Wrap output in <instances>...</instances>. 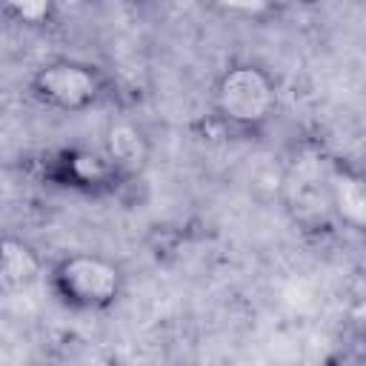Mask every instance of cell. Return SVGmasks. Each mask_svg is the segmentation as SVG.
<instances>
[{
	"label": "cell",
	"instance_id": "6da1fadb",
	"mask_svg": "<svg viewBox=\"0 0 366 366\" xmlns=\"http://www.w3.org/2000/svg\"><path fill=\"white\" fill-rule=\"evenodd\" d=\"M280 89L269 69L252 60H232L212 86L214 120L237 137L260 134L277 114Z\"/></svg>",
	"mask_w": 366,
	"mask_h": 366
},
{
	"label": "cell",
	"instance_id": "7a4b0ae2",
	"mask_svg": "<svg viewBox=\"0 0 366 366\" xmlns=\"http://www.w3.org/2000/svg\"><path fill=\"white\" fill-rule=\"evenodd\" d=\"M46 280L60 306L83 315H97L112 309L123 289L126 274L120 263L100 252H69L51 260Z\"/></svg>",
	"mask_w": 366,
	"mask_h": 366
},
{
	"label": "cell",
	"instance_id": "3957f363",
	"mask_svg": "<svg viewBox=\"0 0 366 366\" xmlns=\"http://www.w3.org/2000/svg\"><path fill=\"white\" fill-rule=\"evenodd\" d=\"M29 94L49 112L83 114L112 97V80L89 60L49 57L29 74Z\"/></svg>",
	"mask_w": 366,
	"mask_h": 366
},
{
	"label": "cell",
	"instance_id": "277c9868",
	"mask_svg": "<svg viewBox=\"0 0 366 366\" xmlns=\"http://www.w3.org/2000/svg\"><path fill=\"white\" fill-rule=\"evenodd\" d=\"M43 180L89 197L114 194L120 186L129 183L103 149H86V146H69L54 154H46Z\"/></svg>",
	"mask_w": 366,
	"mask_h": 366
},
{
	"label": "cell",
	"instance_id": "5b68a950",
	"mask_svg": "<svg viewBox=\"0 0 366 366\" xmlns=\"http://www.w3.org/2000/svg\"><path fill=\"white\" fill-rule=\"evenodd\" d=\"M329 160L320 154H297L289 163L286 192H289V209L295 212V220L309 226L335 223L332 197H329Z\"/></svg>",
	"mask_w": 366,
	"mask_h": 366
},
{
	"label": "cell",
	"instance_id": "8992f818",
	"mask_svg": "<svg viewBox=\"0 0 366 366\" xmlns=\"http://www.w3.org/2000/svg\"><path fill=\"white\" fill-rule=\"evenodd\" d=\"M329 197L335 223L366 234V172L349 160H329Z\"/></svg>",
	"mask_w": 366,
	"mask_h": 366
},
{
	"label": "cell",
	"instance_id": "52a82bcc",
	"mask_svg": "<svg viewBox=\"0 0 366 366\" xmlns=\"http://www.w3.org/2000/svg\"><path fill=\"white\" fill-rule=\"evenodd\" d=\"M46 263L40 260V254L14 234H6L0 243V283L3 292H23L29 286H34L43 274H46Z\"/></svg>",
	"mask_w": 366,
	"mask_h": 366
},
{
	"label": "cell",
	"instance_id": "ba28073f",
	"mask_svg": "<svg viewBox=\"0 0 366 366\" xmlns=\"http://www.w3.org/2000/svg\"><path fill=\"white\" fill-rule=\"evenodd\" d=\"M109 160L120 169V174L126 180H134L140 174V169L146 166L149 160V143L143 137V132L129 123V120H117L106 129V137H103V146H100Z\"/></svg>",
	"mask_w": 366,
	"mask_h": 366
},
{
	"label": "cell",
	"instance_id": "9c48e42d",
	"mask_svg": "<svg viewBox=\"0 0 366 366\" xmlns=\"http://www.w3.org/2000/svg\"><path fill=\"white\" fill-rule=\"evenodd\" d=\"M54 3L46 0H23V3H6L3 14L11 17L14 23H26V26H43L54 20Z\"/></svg>",
	"mask_w": 366,
	"mask_h": 366
},
{
	"label": "cell",
	"instance_id": "30bf717a",
	"mask_svg": "<svg viewBox=\"0 0 366 366\" xmlns=\"http://www.w3.org/2000/svg\"><path fill=\"white\" fill-rule=\"evenodd\" d=\"M357 326H360V346H363V352H366V320L357 323Z\"/></svg>",
	"mask_w": 366,
	"mask_h": 366
},
{
	"label": "cell",
	"instance_id": "8fae6325",
	"mask_svg": "<svg viewBox=\"0 0 366 366\" xmlns=\"http://www.w3.org/2000/svg\"><path fill=\"white\" fill-rule=\"evenodd\" d=\"M363 172H366V166H363Z\"/></svg>",
	"mask_w": 366,
	"mask_h": 366
}]
</instances>
